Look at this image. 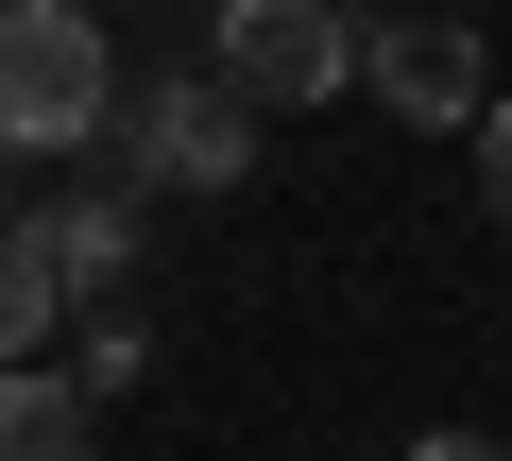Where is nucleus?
Listing matches in <instances>:
<instances>
[{"label": "nucleus", "instance_id": "1", "mask_svg": "<svg viewBox=\"0 0 512 461\" xmlns=\"http://www.w3.org/2000/svg\"><path fill=\"white\" fill-rule=\"evenodd\" d=\"M120 137V52L86 0H0V154H103Z\"/></svg>", "mask_w": 512, "mask_h": 461}, {"label": "nucleus", "instance_id": "2", "mask_svg": "<svg viewBox=\"0 0 512 461\" xmlns=\"http://www.w3.org/2000/svg\"><path fill=\"white\" fill-rule=\"evenodd\" d=\"M359 18H342V0H205V69L222 86H256V103H274V120H308V103H342L359 86Z\"/></svg>", "mask_w": 512, "mask_h": 461}, {"label": "nucleus", "instance_id": "3", "mask_svg": "<svg viewBox=\"0 0 512 461\" xmlns=\"http://www.w3.org/2000/svg\"><path fill=\"white\" fill-rule=\"evenodd\" d=\"M256 137H274V103H256V86L171 69V86H137V120H120V188H239Z\"/></svg>", "mask_w": 512, "mask_h": 461}, {"label": "nucleus", "instance_id": "4", "mask_svg": "<svg viewBox=\"0 0 512 461\" xmlns=\"http://www.w3.org/2000/svg\"><path fill=\"white\" fill-rule=\"evenodd\" d=\"M359 86H376L410 137H478V120H495V86H478V18H376Z\"/></svg>", "mask_w": 512, "mask_h": 461}, {"label": "nucleus", "instance_id": "5", "mask_svg": "<svg viewBox=\"0 0 512 461\" xmlns=\"http://www.w3.org/2000/svg\"><path fill=\"white\" fill-rule=\"evenodd\" d=\"M137 205H154V188H52V205H35V240L69 257V291H86V308H103V291H137Z\"/></svg>", "mask_w": 512, "mask_h": 461}, {"label": "nucleus", "instance_id": "6", "mask_svg": "<svg viewBox=\"0 0 512 461\" xmlns=\"http://www.w3.org/2000/svg\"><path fill=\"white\" fill-rule=\"evenodd\" d=\"M0 461H103V393L52 359H0Z\"/></svg>", "mask_w": 512, "mask_h": 461}, {"label": "nucleus", "instance_id": "7", "mask_svg": "<svg viewBox=\"0 0 512 461\" xmlns=\"http://www.w3.org/2000/svg\"><path fill=\"white\" fill-rule=\"evenodd\" d=\"M86 291H69V257L35 240V222H0V359H52V325H69Z\"/></svg>", "mask_w": 512, "mask_h": 461}, {"label": "nucleus", "instance_id": "8", "mask_svg": "<svg viewBox=\"0 0 512 461\" xmlns=\"http://www.w3.org/2000/svg\"><path fill=\"white\" fill-rule=\"evenodd\" d=\"M137 359H154V325H137V291H103L86 342H69V376H86V393H137Z\"/></svg>", "mask_w": 512, "mask_h": 461}, {"label": "nucleus", "instance_id": "9", "mask_svg": "<svg viewBox=\"0 0 512 461\" xmlns=\"http://www.w3.org/2000/svg\"><path fill=\"white\" fill-rule=\"evenodd\" d=\"M478 188H495V222H512V103L478 120Z\"/></svg>", "mask_w": 512, "mask_h": 461}, {"label": "nucleus", "instance_id": "10", "mask_svg": "<svg viewBox=\"0 0 512 461\" xmlns=\"http://www.w3.org/2000/svg\"><path fill=\"white\" fill-rule=\"evenodd\" d=\"M410 461H512V444H495V427H427Z\"/></svg>", "mask_w": 512, "mask_h": 461}]
</instances>
